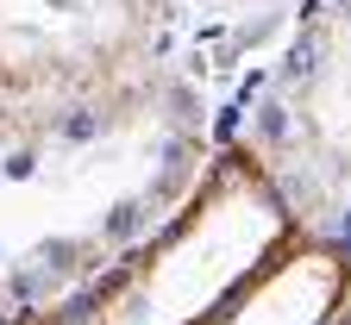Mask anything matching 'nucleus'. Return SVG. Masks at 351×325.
I'll list each match as a JSON object with an SVG mask.
<instances>
[{
  "label": "nucleus",
  "mask_w": 351,
  "mask_h": 325,
  "mask_svg": "<svg viewBox=\"0 0 351 325\" xmlns=\"http://www.w3.org/2000/svg\"><path fill=\"white\" fill-rule=\"evenodd\" d=\"M213 151L219 131L189 69L101 94H0V325L69 300L145 244Z\"/></svg>",
  "instance_id": "nucleus-1"
},
{
  "label": "nucleus",
  "mask_w": 351,
  "mask_h": 325,
  "mask_svg": "<svg viewBox=\"0 0 351 325\" xmlns=\"http://www.w3.org/2000/svg\"><path fill=\"white\" fill-rule=\"evenodd\" d=\"M301 238L307 231L263 163L245 144L219 138L189 200L145 244H132L88 288L19 325H207Z\"/></svg>",
  "instance_id": "nucleus-2"
},
{
  "label": "nucleus",
  "mask_w": 351,
  "mask_h": 325,
  "mask_svg": "<svg viewBox=\"0 0 351 325\" xmlns=\"http://www.w3.org/2000/svg\"><path fill=\"white\" fill-rule=\"evenodd\" d=\"M176 63L169 0H0V94H101Z\"/></svg>",
  "instance_id": "nucleus-3"
},
{
  "label": "nucleus",
  "mask_w": 351,
  "mask_h": 325,
  "mask_svg": "<svg viewBox=\"0 0 351 325\" xmlns=\"http://www.w3.org/2000/svg\"><path fill=\"white\" fill-rule=\"evenodd\" d=\"M345 300H351V250L326 238H301L207 325H339Z\"/></svg>",
  "instance_id": "nucleus-4"
},
{
  "label": "nucleus",
  "mask_w": 351,
  "mask_h": 325,
  "mask_svg": "<svg viewBox=\"0 0 351 325\" xmlns=\"http://www.w3.org/2000/svg\"><path fill=\"white\" fill-rule=\"evenodd\" d=\"M314 0H169L176 19V63L189 75L245 63L251 51H263L276 31H289Z\"/></svg>",
  "instance_id": "nucleus-5"
},
{
  "label": "nucleus",
  "mask_w": 351,
  "mask_h": 325,
  "mask_svg": "<svg viewBox=\"0 0 351 325\" xmlns=\"http://www.w3.org/2000/svg\"><path fill=\"white\" fill-rule=\"evenodd\" d=\"M339 325H351V300H345V313H339Z\"/></svg>",
  "instance_id": "nucleus-6"
}]
</instances>
